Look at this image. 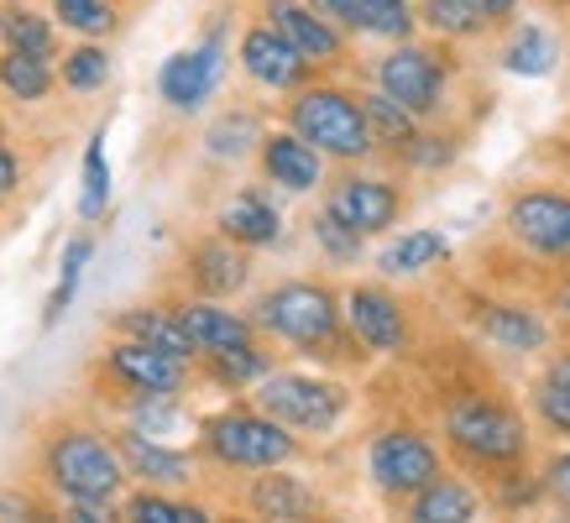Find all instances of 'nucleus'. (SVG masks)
Wrapping results in <instances>:
<instances>
[{"instance_id":"obj_1","label":"nucleus","mask_w":570,"mask_h":523,"mask_svg":"<svg viewBox=\"0 0 570 523\" xmlns=\"http://www.w3.org/2000/svg\"><path fill=\"white\" fill-rule=\"evenodd\" d=\"M42 476L63 503H89V507H110L126 492V466L121 451L89 430V424H63L52 430L42 445Z\"/></svg>"},{"instance_id":"obj_2","label":"nucleus","mask_w":570,"mask_h":523,"mask_svg":"<svg viewBox=\"0 0 570 523\" xmlns=\"http://www.w3.org/2000/svg\"><path fill=\"white\" fill-rule=\"evenodd\" d=\"M445 445L471 466L513 471L529 455V424H523L519 408H508L502 398L466 393V398L445 403Z\"/></svg>"},{"instance_id":"obj_3","label":"nucleus","mask_w":570,"mask_h":523,"mask_svg":"<svg viewBox=\"0 0 570 523\" xmlns=\"http://www.w3.org/2000/svg\"><path fill=\"white\" fill-rule=\"evenodd\" d=\"M257 330L294 351H330L346 330L341 298L314 278H288L257 298Z\"/></svg>"},{"instance_id":"obj_4","label":"nucleus","mask_w":570,"mask_h":523,"mask_svg":"<svg viewBox=\"0 0 570 523\" xmlns=\"http://www.w3.org/2000/svg\"><path fill=\"white\" fill-rule=\"evenodd\" d=\"M288 131L304 137L320 157H341V162H362L372 152V131H366L362 100L341 85H304L288 100Z\"/></svg>"},{"instance_id":"obj_5","label":"nucleus","mask_w":570,"mask_h":523,"mask_svg":"<svg viewBox=\"0 0 570 523\" xmlns=\"http://www.w3.org/2000/svg\"><path fill=\"white\" fill-rule=\"evenodd\" d=\"M199 451L230 471H273L298 455V435L273 424L262 408H220L199 424Z\"/></svg>"},{"instance_id":"obj_6","label":"nucleus","mask_w":570,"mask_h":523,"mask_svg":"<svg viewBox=\"0 0 570 523\" xmlns=\"http://www.w3.org/2000/svg\"><path fill=\"white\" fill-rule=\"evenodd\" d=\"M252 408H262L273 424L294 430V435H330L351 414V393L330 377H309V372H267L257 383Z\"/></svg>"},{"instance_id":"obj_7","label":"nucleus","mask_w":570,"mask_h":523,"mask_svg":"<svg viewBox=\"0 0 570 523\" xmlns=\"http://www.w3.org/2000/svg\"><path fill=\"white\" fill-rule=\"evenodd\" d=\"M508 236L539 262L570 267V194L566 189H523L508 205Z\"/></svg>"},{"instance_id":"obj_8","label":"nucleus","mask_w":570,"mask_h":523,"mask_svg":"<svg viewBox=\"0 0 570 523\" xmlns=\"http://www.w3.org/2000/svg\"><path fill=\"white\" fill-rule=\"evenodd\" d=\"M366 471L387 497H409L419 492L430 476H440V451H434L430 435H419L409 424L397 430H382L372 445H366Z\"/></svg>"},{"instance_id":"obj_9","label":"nucleus","mask_w":570,"mask_h":523,"mask_svg":"<svg viewBox=\"0 0 570 523\" xmlns=\"http://www.w3.org/2000/svg\"><path fill=\"white\" fill-rule=\"evenodd\" d=\"M377 89L387 100H397L409 116H430L434 105L445 100V58L414 42H397L377 58Z\"/></svg>"},{"instance_id":"obj_10","label":"nucleus","mask_w":570,"mask_h":523,"mask_svg":"<svg viewBox=\"0 0 570 523\" xmlns=\"http://www.w3.org/2000/svg\"><path fill=\"white\" fill-rule=\"evenodd\" d=\"M220 73H225V32L209 27L199 48L174 52L157 69V95H163V105H174V110L189 116V110H205V100L220 89Z\"/></svg>"},{"instance_id":"obj_11","label":"nucleus","mask_w":570,"mask_h":523,"mask_svg":"<svg viewBox=\"0 0 570 523\" xmlns=\"http://www.w3.org/2000/svg\"><path fill=\"white\" fill-rule=\"evenodd\" d=\"M236 58H242L246 79H252V85H262V89L294 95V89L309 85V58H304L288 37H277L267 21H252V27H246Z\"/></svg>"},{"instance_id":"obj_12","label":"nucleus","mask_w":570,"mask_h":523,"mask_svg":"<svg viewBox=\"0 0 570 523\" xmlns=\"http://www.w3.org/2000/svg\"><path fill=\"white\" fill-rule=\"evenodd\" d=\"M325 209L335 220H346L356 236H382V230H393V220L403 215V189L387 184V178H372V174H346V178H335Z\"/></svg>"},{"instance_id":"obj_13","label":"nucleus","mask_w":570,"mask_h":523,"mask_svg":"<svg viewBox=\"0 0 570 523\" xmlns=\"http://www.w3.org/2000/svg\"><path fill=\"white\" fill-rule=\"evenodd\" d=\"M346 330L362 341L366 351H403L409 346V309L397 304L393 288H382V283H362V288H351L346 294Z\"/></svg>"},{"instance_id":"obj_14","label":"nucleus","mask_w":570,"mask_h":523,"mask_svg":"<svg viewBox=\"0 0 570 523\" xmlns=\"http://www.w3.org/2000/svg\"><path fill=\"white\" fill-rule=\"evenodd\" d=\"M262 11H267V27H273L277 37H288L309 63H335V58H346V32H341L330 17H320L309 0H267Z\"/></svg>"},{"instance_id":"obj_15","label":"nucleus","mask_w":570,"mask_h":523,"mask_svg":"<svg viewBox=\"0 0 570 523\" xmlns=\"http://www.w3.org/2000/svg\"><path fill=\"white\" fill-rule=\"evenodd\" d=\"M105 372H110L121 387H131V393H178V387L189 383L184 356H168V351L147 346V341H121V346H110Z\"/></svg>"},{"instance_id":"obj_16","label":"nucleus","mask_w":570,"mask_h":523,"mask_svg":"<svg viewBox=\"0 0 570 523\" xmlns=\"http://www.w3.org/2000/svg\"><path fill=\"white\" fill-rule=\"evenodd\" d=\"M189 283L199 288V298H230V294H242L246 283H252V257H246V246L236 241H225L220 230L215 236H199V241L189 246Z\"/></svg>"},{"instance_id":"obj_17","label":"nucleus","mask_w":570,"mask_h":523,"mask_svg":"<svg viewBox=\"0 0 570 523\" xmlns=\"http://www.w3.org/2000/svg\"><path fill=\"white\" fill-rule=\"evenodd\" d=\"M257 162H262V174H267V184H277V189H288V194H309L325 178V157L314 152L304 137H294V131H262Z\"/></svg>"},{"instance_id":"obj_18","label":"nucleus","mask_w":570,"mask_h":523,"mask_svg":"<svg viewBox=\"0 0 570 523\" xmlns=\"http://www.w3.org/2000/svg\"><path fill=\"white\" fill-rule=\"evenodd\" d=\"M220 236L225 241H236L246 246V251H262V246H277L283 241V209L267 199L262 189H242V194H230L220 209Z\"/></svg>"},{"instance_id":"obj_19","label":"nucleus","mask_w":570,"mask_h":523,"mask_svg":"<svg viewBox=\"0 0 570 523\" xmlns=\"http://www.w3.org/2000/svg\"><path fill=\"white\" fill-rule=\"evenodd\" d=\"M246 503H252V513H257L262 523H304V519H314V513H320L314 487H309V482H298V476H288L283 466L252 471Z\"/></svg>"},{"instance_id":"obj_20","label":"nucleus","mask_w":570,"mask_h":523,"mask_svg":"<svg viewBox=\"0 0 570 523\" xmlns=\"http://www.w3.org/2000/svg\"><path fill=\"white\" fill-rule=\"evenodd\" d=\"M174 314H178V325H184V335L194 341V356H220V351H242L257 341V335H252V319L230 314L225 304H215V298L184 304V309H174Z\"/></svg>"},{"instance_id":"obj_21","label":"nucleus","mask_w":570,"mask_h":523,"mask_svg":"<svg viewBox=\"0 0 570 523\" xmlns=\"http://www.w3.org/2000/svg\"><path fill=\"white\" fill-rule=\"evenodd\" d=\"M116 451H121L126 476H137V482H147V487H184V482L194 476L189 451H174L168 440H153V435L126 430V440L116 445Z\"/></svg>"},{"instance_id":"obj_22","label":"nucleus","mask_w":570,"mask_h":523,"mask_svg":"<svg viewBox=\"0 0 570 523\" xmlns=\"http://www.w3.org/2000/svg\"><path fill=\"white\" fill-rule=\"evenodd\" d=\"M476 330L502 351H519V356H534V351L550 346V325H544V314L523 309V304H476Z\"/></svg>"},{"instance_id":"obj_23","label":"nucleus","mask_w":570,"mask_h":523,"mask_svg":"<svg viewBox=\"0 0 570 523\" xmlns=\"http://www.w3.org/2000/svg\"><path fill=\"white\" fill-rule=\"evenodd\" d=\"M330 21L341 32L387 37V42H409L414 37V0H335Z\"/></svg>"},{"instance_id":"obj_24","label":"nucleus","mask_w":570,"mask_h":523,"mask_svg":"<svg viewBox=\"0 0 570 523\" xmlns=\"http://www.w3.org/2000/svg\"><path fill=\"white\" fill-rule=\"evenodd\" d=\"M482 497L461 476H430L419 492H409V523H476Z\"/></svg>"},{"instance_id":"obj_25","label":"nucleus","mask_w":570,"mask_h":523,"mask_svg":"<svg viewBox=\"0 0 570 523\" xmlns=\"http://www.w3.org/2000/svg\"><path fill=\"white\" fill-rule=\"evenodd\" d=\"M502 73H513V79H544V73H554V63H560V42H554L550 27H539V21H529V27H519V32L508 37V48L498 52Z\"/></svg>"},{"instance_id":"obj_26","label":"nucleus","mask_w":570,"mask_h":523,"mask_svg":"<svg viewBox=\"0 0 570 523\" xmlns=\"http://www.w3.org/2000/svg\"><path fill=\"white\" fill-rule=\"evenodd\" d=\"M445 257H450V241L440 230H409V236H397V241H387L377 251V273L382 278H414V273H424V267H434Z\"/></svg>"},{"instance_id":"obj_27","label":"nucleus","mask_w":570,"mask_h":523,"mask_svg":"<svg viewBox=\"0 0 570 523\" xmlns=\"http://www.w3.org/2000/svg\"><path fill=\"white\" fill-rule=\"evenodd\" d=\"M116 330L126 341H147V346L168 351V356H184V362L194 356V341L184 335L174 309H126V314H116Z\"/></svg>"},{"instance_id":"obj_28","label":"nucleus","mask_w":570,"mask_h":523,"mask_svg":"<svg viewBox=\"0 0 570 523\" xmlns=\"http://www.w3.org/2000/svg\"><path fill=\"white\" fill-rule=\"evenodd\" d=\"M52 85H58V69L52 58H32V52H0V89L21 105L48 100Z\"/></svg>"},{"instance_id":"obj_29","label":"nucleus","mask_w":570,"mask_h":523,"mask_svg":"<svg viewBox=\"0 0 570 523\" xmlns=\"http://www.w3.org/2000/svg\"><path fill=\"white\" fill-rule=\"evenodd\" d=\"M0 42L6 52H32V58H52L58 48V32H52V21L32 6H0Z\"/></svg>"},{"instance_id":"obj_30","label":"nucleus","mask_w":570,"mask_h":523,"mask_svg":"<svg viewBox=\"0 0 570 523\" xmlns=\"http://www.w3.org/2000/svg\"><path fill=\"white\" fill-rule=\"evenodd\" d=\"M257 141H262V121L252 110H225L205 131V152L215 162H242V157L257 152Z\"/></svg>"},{"instance_id":"obj_31","label":"nucleus","mask_w":570,"mask_h":523,"mask_svg":"<svg viewBox=\"0 0 570 523\" xmlns=\"http://www.w3.org/2000/svg\"><path fill=\"white\" fill-rule=\"evenodd\" d=\"M110 52L100 42H79V48L63 52V63H58V85L73 89V95H100L110 85Z\"/></svg>"},{"instance_id":"obj_32","label":"nucleus","mask_w":570,"mask_h":523,"mask_svg":"<svg viewBox=\"0 0 570 523\" xmlns=\"http://www.w3.org/2000/svg\"><path fill=\"white\" fill-rule=\"evenodd\" d=\"M126 523H215L199 503L189 497H168V492H131L121 503Z\"/></svg>"},{"instance_id":"obj_33","label":"nucleus","mask_w":570,"mask_h":523,"mask_svg":"<svg viewBox=\"0 0 570 523\" xmlns=\"http://www.w3.org/2000/svg\"><path fill=\"white\" fill-rule=\"evenodd\" d=\"M52 21L63 32H79L85 42H100V37L116 32V0H52Z\"/></svg>"},{"instance_id":"obj_34","label":"nucleus","mask_w":570,"mask_h":523,"mask_svg":"<svg viewBox=\"0 0 570 523\" xmlns=\"http://www.w3.org/2000/svg\"><path fill=\"white\" fill-rule=\"evenodd\" d=\"M362 116H366V131H372V147H403V141L419 131V116H409L397 100H387L382 89H372L362 100Z\"/></svg>"},{"instance_id":"obj_35","label":"nucleus","mask_w":570,"mask_h":523,"mask_svg":"<svg viewBox=\"0 0 570 523\" xmlns=\"http://www.w3.org/2000/svg\"><path fill=\"white\" fill-rule=\"evenodd\" d=\"M110 209V162H105V131H95L85 147V168H79V215L100 220Z\"/></svg>"},{"instance_id":"obj_36","label":"nucleus","mask_w":570,"mask_h":523,"mask_svg":"<svg viewBox=\"0 0 570 523\" xmlns=\"http://www.w3.org/2000/svg\"><path fill=\"white\" fill-rule=\"evenodd\" d=\"M414 17L430 21L440 37H482L487 32V17L471 0H419Z\"/></svg>"},{"instance_id":"obj_37","label":"nucleus","mask_w":570,"mask_h":523,"mask_svg":"<svg viewBox=\"0 0 570 523\" xmlns=\"http://www.w3.org/2000/svg\"><path fill=\"white\" fill-rule=\"evenodd\" d=\"M273 372V356L257 351V341L242 351H220V356H209V377L220 387H257L262 377Z\"/></svg>"},{"instance_id":"obj_38","label":"nucleus","mask_w":570,"mask_h":523,"mask_svg":"<svg viewBox=\"0 0 570 523\" xmlns=\"http://www.w3.org/2000/svg\"><path fill=\"white\" fill-rule=\"evenodd\" d=\"M89 262H95V241H89V236H73V241L63 246V262H58V288H52L48 309H42V319H48V325L73 304V294H79V278H85Z\"/></svg>"},{"instance_id":"obj_39","label":"nucleus","mask_w":570,"mask_h":523,"mask_svg":"<svg viewBox=\"0 0 570 523\" xmlns=\"http://www.w3.org/2000/svg\"><path fill=\"white\" fill-rule=\"evenodd\" d=\"M309 236L335 267H351V262H362V251H366V236H356V230H351L346 220H335L330 209H314Z\"/></svg>"},{"instance_id":"obj_40","label":"nucleus","mask_w":570,"mask_h":523,"mask_svg":"<svg viewBox=\"0 0 570 523\" xmlns=\"http://www.w3.org/2000/svg\"><path fill=\"white\" fill-rule=\"evenodd\" d=\"M178 393H131V430L137 435H174L178 430Z\"/></svg>"},{"instance_id":"obj_41","label":"nucleus","mask_w":570,"mask_h":523,"mask_svg":"<svg viewBox=\"0 0 570 523\" xmlns=\"http://www.w3.org/2000/svg\"><path fill=\"white\" fill-rule=\"evenodd\" d=\"M397 152H403V162H409V168H419V174H434V168H450V162H455V141L414 131V137L403 141Z\"/></svg>"},{"instance_id":"obj_42","label":"nucleus","mask_w":570,"mask_h":523,"mask_svg":"<svg viewBox=\"0 0 570 523\" xmlns=\"http://www.w3.org/2000/svg\"><path fill=\"white\" fill-rule=\"evenodd\" d=\"M534 414L550 424L554 435H570V393H560V387L544 383V377H539V387H534Z\"/></svg>"},{"instance_id":"obj_43","label":"nucleus","mask_w":570,"mask_h":523,"mask_svg":"<svg viewBox=\"0 0 570 523\" xmlns=\"http://www.w3.org/2000/svg\"><path fill=\"white\" fill-rule=\"evenodd\" d=\"M539 492H550L554 503H560V513H570V451H560L544 466V476H539Z\"/></svg>"},{"instance_id":"obj_44","label":"nucleus","mask_w":570,"mask_h":523,"mask_svg":"<svg viewBox=\"0 0 570 523\" xmlns=\"http://www.w3.org/2000/svg\"><path fill=\"white\" fill-rule=\"evenodd\" d=\"M0 523H58V513H42L27 497H0Z\"/></svg>"},{"instance_id":"obj_45","label":"nucleus","mask_w":570,"mask_h":523,"mask_svg":"<svg viewBox=\"0 0 570 523\" xmlns=\"http://www.w3.org/2000/svg\"><path fill=\"white\" fill-rule=\"evenodd\" d=\"M17 184H21V157L0 141V199H6V194H17Z\"/></svg>"},{"instance_id":"obj_46","label":"nucleus","mask_w":570,"mask_h":523,"mask_svg":"<svg viewBox=\"0 0 570 523\" xmlns=\"http://www.w3.org/2000/svg\"><path fill=\"white\" fill-rule=\"evenodd\" d=\"M58 523H110L105 519V507H89V503H69L58 513Z\"/></svg>"},{"instance_id":"obj_47","label":"nucleus","mask_w":570,"mask_h":523,"mask_svg":"<svg viewBox=\"0 0 570 523\" xmlns=\"http://www.w3.org/2000/svg\"><path fill=\"white\" fill-rule=\"evenodd\" d=\"M544 383H554L560 393H570V351L550 356V366H544Z\"/></svg>"},{"instance_id":"obj_48","label":"nucleus","mask_w":570,"mask_h":523,"mask_svg":"<svg viewBox=\"0 0 570 523\" xmlns=\"http://www.w3.org/2000/svg\"><path fill=\"white\" fill-rule=\"evenodd\" d=\"M471 6L487 17V27H492V21H508L513 11H519V0H471Z\"/></svg>"},{"instance_id":"obj_49","label":"nucleus","mask_w":570,"mask_h":523,"mask_svg":"<svg viewBox=\"0 0 570 523\" xmlns=\"http://www.w3.org/2000/svg\"><path fill=\"white\" fill-rule=\"evenodd\" d=\"M554 309H560V319H566V330H570V278L554 288Z\"/></svg>"},{"instance_id":"obj_50","label":"nucleus","mask_w":570,"mask_h":523,"mask_svg":"<svg viewBox=\"0 0 570 523\" xmlns=\"http://www.w3.org/2000/svg\"><path fill=\"white\" fill-rule=\"evenodd\" d=\"M314 11H320V17H330V11H335V0H309Z\"/></svg>"},{"instance_id":"obj_51","label":"nucleus","mask_w":570,"mask_h":523,"mask_svg":"<svg viewBox=\"0 0 570 523\" xmlns=\"http://www.w3.org/2000/svg\"><path fill=\"white\" fill-rule=\"evenodd\" d=\"M304 523H335V519H320V513H314V519H304Z\"/></svg>"},{"instance_id":"obj_52","label":"nucleus","mask_w":570,"mask_h":523,"mask_svg":"<svg viewBox=\"0 0 570 523\" xmlns=\"http://www.w3.org/2000/svg\"><path fill=\"white\" fill-rule=\"evenodd\" d=\"M230 523H262V519H230Z\"/></svg>"},{"instance_id":"obj_53","label":"nucleus","mask_w":570,"mask_h":523,"mask_svg":"<svg viewBox=\"0 0 570 523\" xmlns=\"http://www.w3.org/2000/svg\"><path fill=\"white\" fill-rule=\"evenodd\" d=\"M554 523H570V513H560V519H554Z\"/></svg>"},{"instance_id":"obj_54","label":"nucleus","mask_w":570,"mask_h":523,"mask_svg":"<svg viewBox=\"0 0 570 523\" xmlns=\"http://www.w3.org/2000/svg\"><path fill=\"white\" fill-rule=\"evenodd\" d=\"M566 157H570V147H566Z\"/></svg>"}]
</instances>
